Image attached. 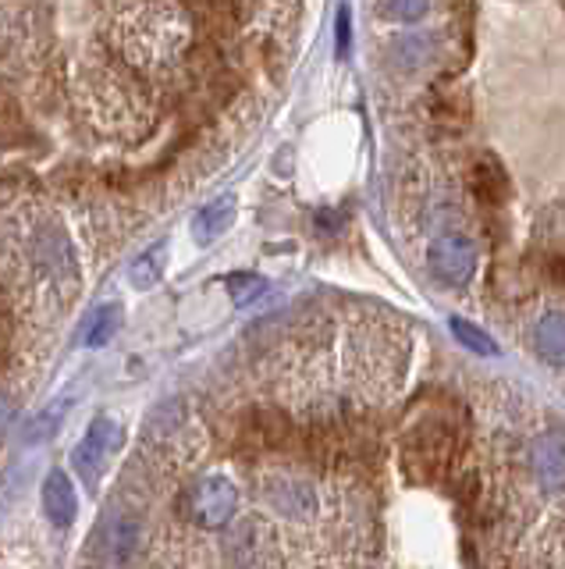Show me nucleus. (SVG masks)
<instances>
[{
    "mask_svg": "<svg viewBox=\"0 0 565 569\" xmlns=\"http://www.w3.org/2000/svg\"><path fill=\"white\" fill-rule=\"evenodd\" d=\"M4 253L8 271L22 278L25 288H50L69 303L79 288L75 253L64 235V224L46 207H22L4 218Z\"/></svg>",
    "mask_w": 565,
    "mask_h": 569,
    "instance_id": "1",
    "label": "nucleus"
},
{
    "mask_svg": "<svg viewBox=\"0 0 565 569\" xmlns=\"http://www.w3.org/2000/svg\"><path fill=\"white\" fill-rule=\"evenodd\" d=\"M111 25L114 51L143 72L168 69L189 46V22L171 0H114Z\"/></svg>",
    "mask_w": 565,
    "mask_h": 569,
    "instance_id": "2",
    "label": "nucleus"
},
{
    "mask_svg": "<svg viewBox=\"0 0 565 569\" xmlns=\"http://www.w3.org/2000/svg\"><path fill=\"white\" fill-rule=\"evenodd\" d=\"M459 452H462V424L448 413H430L417 420V428L402 442L406 474L420 484L441 481L452 474Z\"/></svg>",
    "mask_w": 565,
    "mask_h": 569,
    "instance_id": "3",
    "label": "nucleus"
},
{
    "mask_svg": "<svg viewBox=\"0 0 565 569\" xmlns=\"http://www.w3.org/2000/svg\"><path fill=\"white\" fill-rule=\"evenodd\" d=\"M236 509H239V487L221 474L199 477L186 492V516L203 530L224 527L236 516Z\"/></svg>",
    "mask_w": 565,
    "mask_h": 569,
    "instance_id": "4",
    "label": "nucleus"
},
{
    "mask_svg": "<svg viewBox=\"0 0 565 569\" xmlns=\"http://www.w3.org/2000/svg\"><path fill=\"white\" fill-rule=\"evenodd\" d=\"M228 559L236 562V569H268L274 562V530L263 524V519L249 516L239 519L236 527L228 530Z\"/></svg>",
    "mask_w": 565,
    "mask_h": 569,
    "instance_id": "5",
    "label": "nucleus"
},
{
    "mask_svg": "<svg viewBox=\"0 0 565 569\" xmlns=\"http://www.w3.org/2000/svg\"><path fill=\"white\" fill-rule=\"evenodd\" d=\"M427 264L435 271V278H441L444 285H467L477 271V250L467 235H441L430 242Z\"/></svg>",
    "mask_w": 565,
    "mask_h": 569,
    "instance_id": "6",
    "label": "nucleus"
},
{
    "mask_svg": "<svg viewBox=\"0 0 565 569\" xmlns=\"http://www.w3.org/2000/svg\"><path fill=\"white\" fill-rule=\"evenodd\" d=\"M118 449H122V428L114 424V420L100 417V420H93V428L86 431V438H82L79 449H75V470L90 484H96L100 474L111 466Z\"/></svg>",
    "mask_w": 565,
    "mask_h": 569,
    "instance_id": "7",
    "label": "nucleus"
},
{
    "mask_svg": "<svg viewBox=\"0 0 565 569\" xmlns=\"http://www.w3.org/2000/svg\"><path fill=\"white\" fill-rule=\"evenodd\" d=\"M530 463L534 477L544 492H562L565 487V431H544L530 445Z\"/></svg>",
    "mask_w": 565,
    "mask_h": 569,
    "instance_id": "8",
    "label": "nucleus"
},
{
    "mask_svg": "<svg viewBox=\"0 0 565 569\" xmlns=\"http://www.w3.org/2000/svg\"><path fill=\"white\" fill-rule=\"evenodd\" d=\"M96 551L111 566H125L139 551V527L132 519H107L96 534Z\"/></svg>",
    "mask_w": 565,
    "mask_h": 569,
    "instance_id": "9",
    "label": "nucleus"
},
{
    "mask_svg": "<svg viewBox=\"0 0 565 569\" xmlns=\"http://www.w3.org/2000/svg\"><path fill=\"white\" fill-rule=\"evenodd\" d=\"M43 513L54 527H69L79 513L75 487H72V477L64 474V470H54V474L43 481Z\"/></svg>",
    "mask_w": 565,
    "mask_h": 569,
    "instance_id": "10",
    "label": "nucleus"
},
{
    "mask_svg": "<svg viewBox=\"0 0 565 569\" xmlns=\"http://www.w3.org/2000/svg\"><path fill=\"white\" fill-rule=\"evenodd\" d=\"M470 189L473 197L484 203V207H498L505 203L509 197V178H505V168L498 165L494 157H480L473 171H470Z\"/></svg>",
    "mask_w": 565,
    "mask_h": 569,
    "instance_id": "11",
    "label": "nucleus"
},
{
    "mask_svg": "<svg viewBox=\"0 0 565 569\" xmlns=\"http://www.w3.org/2000/svg\"><path fill=\"white\" fill-rule=\"evenodd\" d=\"M271 502H274V509L278 513H285V516H310L313 509H317V495L310 492V487L303 481H289V477H278L271 481Z\"/></svg>",
    "mask_w": 565,
    "mask_h": 569,
    "instance_id": "12",
    "label": "nucleus"
},
{
    "mask_svg": "<svg viewBox=\"0 0 565 569\" xmlns=\"http://www.w3.org/2000/svg\"><path fill=\"white\" fill-rule=\"evenodd\" d=\"M231 221H236V197H221V200L207 203V207L192 218V235H196L199 242H213L218 235L228 232Z\"/></svg>",
    "mask_w": 565,
    "mask_h": 569,
    "instance_id": "13",
    "label": "nucleus"
},
{
    "mask_svg": "<svg viewBox=\"0 0 565 569\" xmlns=\"http://www.w3.org/2000/svg\"><path fill=\"white\" fill-rule=\"evenodd\" d=\"M534 341H537V352L547 363H565V314L541 317Z\"/></svg>",
    "mask_w": 565,
    "mask_h": 569,
    "instance_id": "14",
    "label": "nucleus"
},
{
    "mask_svg": "<svg viewBox=\"0 0 565 569\" xmlns=\"http://www.w3.org/2000/svg\"><path fill=\"white\" fill-rule=\"evenodd\" d=\"M448 328H452L459 346H467L470 352H480V356H494L498 352L494 349V338L480 331L477 324H470L467 317H452V320H448Z\"/></svg>",
    "mask_w": 565,
    "mask_h": 569,
    "instance_id": "15",
    "label": "nucleus"
},
{
    "mask_svg": "<svg viewBox=\"0 0 565 569\" xmlns=\"http://www.w3.org/2000/svg\"><path fill=\"white\" fill-rule=\"evenodd\" d=\"M160 271H164V246L157 242L154 250H146L143 256H136V264H132V285L136 288H149V285H157L160 278Z\"/></svg>",
    "mask_w": 565,
    "mask_h": 569,
    "instance_id": "16",
    "label": "nucleus"
},
{
    "mask_svg": "<svg viewBox=\"0 0 565 569\" xmlns=\"http://www.w3.org/2000/svg\"><path fill=\"white\" fill-rule=\"evenodd\" d=\"M228 288H231V299H236L239 306L242 303H253L257 296H260V292L263 288H268V282H263L260 278V274H231V278H228Z\"/></svg>",
    "mask_w": 565,
    "mask_h": 569,
    "instance_id": "17",
    "label": "nucleus"
},
{
    "mask_svg": "<svg viewBox=\"0 0 565 569\" xmlns=\"http://www.w3.org/2000/svg\"><path fill=\"white\" fill-rule=\"evenodd\" d=\"M118 317H122L118 306H104V310L96 314L93 328H90V335H86V341H90L93 349H100V346H104V341L114 335V328H118Z\"/></svg>",
    "mask_w": 565,
    "mask_h": 569,
    "instance_id": "18",
    "label": "nucleus"
},
{
    "mask_svg": "<svg viewBox=\"0 0 565 569\" xmlns=\"http://www.w3.org/2000/svg\"><path fill=\"white\" fill-rule=\"evenodd\" d=\"M430 8V0H388V14L398 22H420Z\"/></svg>",
    "mask_w": 565,
    "mask_h": 569,
    "instance_id": "19",
    "label": "nucleus"
},
{
    "mask_svg": "<svg viewBox=\"0 0 565 569\" xmlns=\"http://www.w3.org/2000/svg\"><path fill=\"white\" fill-rule=\"evenodd\" d=\"M345 51H348V11L342 8L338 11V54L345 57Z\"/></svg>",
    "mask_w": 565,
    "mask_h": 569,
    "instance_id": "20",
    "label": "nucleus"
},
{
    "mask_svg": "<svg viewBox=\"0 0 565 569\" xmlns=\"http://www.w3.org/2000/svg\"><path fill=\"white\" fill-rule=\"evenodd\" d=\"M552 278H555V282H565V256L552 260Z\"/></svg>",
    "mask_w": 565,
    "mask_h": 569,
    "instance_id": "21",
    "label": "nucleus"
}]
</instances>
